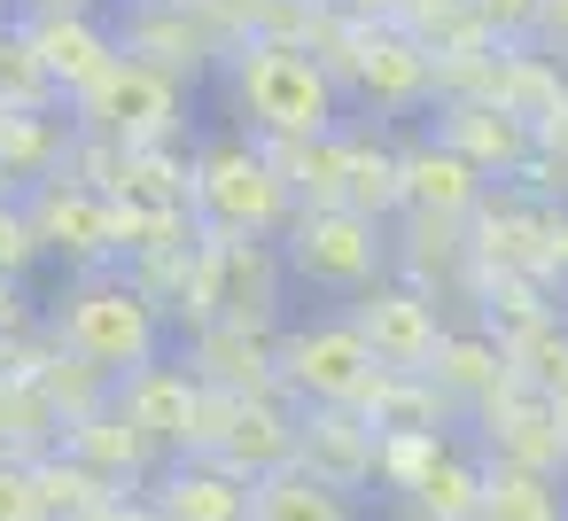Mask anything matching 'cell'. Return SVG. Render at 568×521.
Returning <instances> with one entry per match:
<instances>
[{
  "mask_svg": "<svg viewBox=\"0 0 568 521\" xmlns=\"http://www.w3.org/2000/svg\"><path fill=\"white\" fill-rule=\"evenodd\" d=\"M211 86H219L226 125L250 141H327L351 125L343 79L296 40H242Z\"/></svg>",
  "mask_w": 568,
  "mask_h": 521,
  "instance_id": "1",
  "label": "cell"
},
{
  "mask_svg": "<svg viewBox=\"0 0 568 521\" xmlns=\"http://www.w3.org/2000/svg\"><path fill=\"white\" fill-rule=\"evenodd\" d=\"M48 335H55L71 358H87L94 374H110V381H125V374H141V366H156V358L180 350L172 319L149 304V288H141L125 265L55 280V296H48Z\"/></svg>",
  "mask_w": 568,
  "mask_h": 521,
  "instance_id": "2",
  "label": "cell"
},
{
  "mask_svg": "<svg viewBox=\"0 0 568 521\" xmlns=\"http://www.w3.org/2000/svg\"><path fill=\"white\" fill-rule=\"evenodd\" d=\"M296 218V195L288 180L273 172L265 141L219 125V133H195V226L203 234H257V242H281V226Z\"/></svg>",
  "mask_w": 568,
  "mask_h": 521,
  "instance_id": "3",
  "label": "cell"
},
{
  "mask_svg": "<svg viewBox=\"0 0 568 521\" xmlns=\"http://www.w3.org/2000/svg\"><path fill=\"white\" fill-rule=\"evenodd\" d=\"M281 257H288V280L312 288V296H366L374 280L397 273V242L382 218L351 211V203H296V218L281 226Z\"/></svg>",
  "mask_w": 568,
  "mask_h": 521,
  "instance_id": "4",
  "label": "cell"
},
{
  "mask_svg": "<svg viewBox=\"0 0 568 521\" xmlns=\"http://www.w3.org/2000/svg\"><path fill=\"white\" fill-rule=\"evenodd\" d=\"M389 366L374 358V343L358 335V319L335 304V311H296L281 327V389L296 405H343V412H366L382 397Z\"/></svg>",
  "mask_w": 568,
  "mask_h": 521,
  "instance_id": "5",
  "label": "cell"
},
{
  "mask_svg": "<svg viewBox=\"0 0 568 521\" xmlns=\"http://www.w3.org/2000/svg\"><path fill=\"white\" fill-rule=\"evenodd\" d=\"M110 32H118V55L180 86H211L226 55L242 48L234 24L219 17V0H110Z\"/></svg>",
  "mask_w": 568,
  "mask_h": 521,
  "instance_id": "6",
  "label": "cell"
},
{
  "mask_svg": "<svg viewBox=\"0 0 568 521\" xmlns=\"http://www.w3.org/2000/svg\"><path fill=\"white\" fill-rule=\"evenodd\" d=\"M187 94L195 86H180V79L149 71V63H133V55H118L110 79L71 102V118H79V133H102L118 149H164V141H195L187 133Z\"/></svg>",
  "mask_w": 568,
  "mask_h": 521,
  "instance_id": "7",
  "label": "cell"
},
{
  "mask_svg": "<svg viewBox=\"0 0 568 521\" xmlns=\"http://www.w3.org/2000/svg\"><path fill=\"white\" fill-rule=\"evenodd\" d=\"M343 94H351V118H374V125L428 118L436 110V55L397 24H358V48L343 63Z\"/></svg>",
  "mask_w": 568,
  "mask_h": 521,
  "instance_id": "8",
  "label": "cell"
},
{
  "mask_svg": "<svg viewBox=\"0 0 568 521\" xmlns=\"http://www.w3.org/2000/svg\"><path fill=\"white\" fill-rule=\"evenodd\" d=\"M351 319H358V335L374 343V358L389 366V374H428V358H436V343L452 335V304L444 296H428L420 280H405V273H389V280H374L366 296H351L343 304Z\"/></svg>",
  "mask_w": 568,
  "mask_h": 521,
  "instance_id": "9",
  "label": "cell"
},
{
  "mask_svg": "<svg viewBox=\"0 0 568 521\" xmlns=\"http://www.w3.org/2000/svg\"><path fill=\"white\" fill-rule=\"evenodd\" d=\"M24 211H32V234H40L48 265H63V280L118 265V203L110 195H94V187H79V180L55 172V180H40L24 195Z\"/></svg>",
  "mask_w": 568,
  "mask_h": 521,
  "instance_id": "10",
  "label": "cell"
},
{
  "mask_svg": "<svg viewBox=\"0 0 568 521\" xmlns=\"http://www.w3.org/2000/svg\"><path fill=\"white\" fill-rule=\"evenodd\" d=\"M211 249V288H219V319L234 327H257V335H281L296 311V280H288V257L281 242H257V234H203Z\"/></svg>",
  "mask_w": 568,
  "mask_h": 521,
  "instance_id": "11",
  "label": "cell"
},
{
  "mask_svg": "<svg viewBox=\"0 0 568 521\" xmlns=\"http://www.w3.org/2000/svg\"><path fill=\"white\" fill-rule=\"evenodd\" d=\"M467 443L498 467H537V474H568V412L521 381H506L498 397H483L467 412Z\"/></svg>",
  "mask_w": 568,
  "mask_h": 521,
  "instance_id": "12",
  "label": "cell"
},
{
  "mask_svg": "<svg viewBox=\"0 0 568 521\" xmlns=\"http://www.w3.org/2000/svg\"><path fill=\"white\" fill-rule=\"evenodd\" d=\"M420 125H428L444 149H459L490 187H514V180L529 172V156H537V125H521V118L498 110V102H436Z\"/></svg>",
  "mask_w": 568,
  "mask_h": 521,
  "instance_id": "13",
  "label": "cell"
},
{
  "mask_svg": "<svg viewBox=\"0 0 568 521\" xmlns=\"http://www.w3.org/2000/svg\"><path fill=\"white\" fill-rule=\"evenodd\" d=\"M552 226H560V203H537L529 187H490V203L475 211V265L490 273H521V280H545V257H552Z\"/></svg>",
  "mask_w": 568,
  "mask_h": 521,
  "instance_id": "14",
  "label": "cell"
},
{
  "mask_svg": "<svg viewBox=\"0 0 568 521\" xmlns=\"http://www.w3.org/2000/svg\"><path fill=\"white\" fill-rule=\"evenodd\" d=\"M296 467H312L320 482H335L351 498H374L382 490V428L366 412H343V405H304Z\"/></svg>",
  "mask_w": 568,
  "mask_h": 521,
  "instance_id": "15",
  "label": "cell"
},
{
  "mask_svg": "<svg viewBox=\"0 0 568 521\" xmlns=\"http://www.w3.org/2000/svg\"><path fill=\"white\" fill-rule=\"evenodd\" d=\"M180 358L203 389H226V397L281 389V335H257V327H234V319H211V327L180 335Z\"/></svg>",
  "mask_w": 568,
  "mask_h": 521,
  "instance_id": "16",
  "label": "cell"
},
{
  "mask_svg": "<svg viewBox=\"0 0 568 521\" xmlns=\"http://www.w3.org/2000/svg\"><path fill=\"white\" fill-rule=\"evenodd\" d=\"M149 505H156L164 521H250L257 482H250V474H234V467H226V459H211V451H180V459H164V467H156Z\"/></svg>",
  "mask_w": 568,
  "mask_h": 521,
  "instance_id": "17",
  "label": "cell"
},
{
  "mask_svg": "<svg viewBox=\"0 0 568 521\" xmlns=\"http://www.w3.org/2000/svg\"><path fill=\"white\" fill-rule=\"evenodd\" d=\"M24 32H32V55H40L55 102L94 94V86L110 79V63H118V32H110V17H24Z\"/></svg>",
  "mask_w": 568,
  "mask_h": 521,
  "instance_id": "18",
  "label": "cell"
},
{
  "mask_svg": "<svg viewBox=\"0 0 568 521\" xmlns=\"http://www.w3.org/2000/svg\"><path fill=\"white\" fill-rule=\"evenodd\" d=\"M118 412H125L133 428H149V436L164 443V459H180V451L195 443L203 381H195V374H187V358L172 350V358H156V366H141V374H125V381H118Z\"/></svg>",
  "mask_w": 568,
  "mask_h": 521,
  "instance_id": "19",
  "label": "cell"
},
{
  "mask_svg": "<svg viewBox=\"0 0 568 521\" xmlns=\"http://www.w3.org/2000/svg\"><path fill=\"white\" fill-rule=\"evenodd\" d=\"M483 203H490V180H483L459 149H444L428 125H413V133H405V211H428V218H459V226H475Z\"/></svg>",
  "mask_w": 568,
  "mask_h": 521,
  "instance_id": "20",
  "label": "cell"
},
{
  "mask_svg": "<svg viewBox=\"0 0 568 521\" xmlns=\"http://www.w3.org/2000/svg\"><path fill=\"white\" fill-rule=\"evenodd\" d=\"M343 203L382 218V226L405 218V133H389L374 118L343 125Z\"/></svg>",
  "mask_w": 568,
  "mask_h": 521,
  "instance_id": "21",
  "label": "cell"
},
{
  "mask_svg": "<svg viewBox=\"0 0 568 521\" xmlns=\"http://www.w3.org/2000/svg\"><path fill=\"white\" fill-rule=\"evenodd\" d=\"M296 443H304V405L288 389H265V397H242L234 405V428H226V443L211 459H226L234 474L265 482V474L296 467Z\"/></svg>",
  "mask_w": 568,
  "mask_h": 521,
  "instance_id": "22",
  "label": "cell"
},
{
  "mask_svg": "<svg viewBox=\"0 0 568 521\" xmlns=\"http://www.w3.org/2000/svg\"><path fill=\"white\" fill-rule=\"evenodd\" d=\"M389 242H397V273H405V280H420L428 296H444V304L459 311V296H467V273H475V234H467L459 218L405 211V218L389 226Z\"/></svg>",
  "mask_w": 568,
  "mask_h": 521,
  "instance_id": "23",
  "label": "cell"
},
{
  "mask_svg": "<svg viewBox=\"0 0 568 521\" xmlns=\"http://www.w3.org/2000/svg\"><path fill=\"white\" fill-rule=\"evenodd\" d=\"M428 381L444 389V405L467 420L483 397H498L506 381H514V358H506V335L498 327H483V319H452V335L436 343V358H428Z\"/></svg>",
  "mask_w": 568,
  "mask_h": 521,
  "instance_id": "24",
  "label": "cell"
},
{
  "mask_svg": "<svg viewBox=\"0 0 568 521\" xmlns=\"http://www.w3.org/2000/svg\"><path fill=\"white\" fill-rule=\"evenodd\" d=\"M71 141H79L71 102H48V110H0V187H9V195H32L40 180L63 172Z\"/></svg>",
  "mask_w": 568,
  "mask_h": 521,
  "instance_id": "25",
  "label": "cell"
},
{
  "mask_svg": "<svg viewBox=\"0 0 568 521\" xmlns=\"http://www.w3.org/2000/svg\"><path fill=\"white\" fill-rule=\"evenodd\" d=\"M63 451L71 459H87L102 482H118V490H149L156 482V467H164V443L149 436V428H133L125 412H118V397L94 412V420H79V428H63Z\"/></svg>",
  "mask_w": 568,
  "mask_h": 521,
  "instance_id": "26",
  "label": "cell"
},
{
  "mask_svg": "<svg viewBox=\"0 0 568 521\" xmlns=\"http://www.w3.org/2000/svg\"><path fill=\"white\" fill-rule=\"evenodd\" d=\"M498 110H514L521 125H552L568 110V71L545 48H498Z\"/></svg>",
  "mask_w": 568,
  "mask_h": 521,
  "instance_id": "27",
  "label": "cell"
},
{
  "mask_svg": "<svg viewBox=\"0 0 568 521\" xmlns=\"http://www.w3.org/2000/svg\"><path fill=\"white\" fill-rule=\"evenodd\" d=\"M250 521H366V498H351V490L320 482L312 467H281V474H265V482H257Z\"/></svg>",
  "mask_w": 568,
  "mask_h": 521,
  "instance_id": "28",
  "label": "cell"
},
{
  "mask_svg": "<svg viewBox=\"0 0 568 521\" xmlns=\"http://www.w3.org/2000/svg\"><path fill=\"white\" fill-rule=\"evenodd\" d=\"M118 203H141V211H195V141L125 149V187H118Z\"/></svg>",
  "mask_w": 568,
  "mask_h": 521,
  "instance_id": "29",
  "label": "cell"
},
{
  "mask_svg": "<svg viewBox=\"0 0 568 521\" xmlns=\"http://www.w3.org/2000/svg\"><path fill=\"white\" fill-rule=\"evenodd\" d=\"M483 482H490V459L459 436L444 451V467L405 498V513H420V521H483Z\"/></svg>",
  "mask_w": 568,
  "mask_h": 521,
  "instance_id": "30",
  "label": "cell"
},
{
  "mask_svg": "<svg viewBox=\"0 0 568 521\" xmlns=\"http://www.w3.org/2000/svg\"><path fill=\"white\" fill-rule=\"evenodd\" d=\"M32 490H40V513L48 521H94L110 498H125L118 482H102L87 459H71L63 443L48 451V459H32Z\"/></svg>",
  "mask_w": 568,
  "mask_h": 521,
  "instance_id": "31",
  "label": "cell"
},
{
  "mask_svg": "<svg viewBox=\"0 0 568 521\" xmlns=\"http://www.w3.org/2000/svg\"><path fill=\"white\" fill-rule=\"evenodd\" d=\"M483 521H568V474H537V467H498L490 459Z\"/></svg>",
  "mask_w": 568,
  "mask_h": 521,
  "instance_id": "32",
  "label": "cell"
},
{
  "mask_svg": "<svg viewBox=\"0 0 568 521\" xmlns=\"http://www.w3.org/2000/svg\"><path fill=\"white\" fill-rule=\"evenodd\" d=\"M55 443H63V420L40 397V381L0 374V459H48Z\"/></svg>",
  "mask_w": 568,
  "mask_h": 521,
  "instance_id": "33",
  "label": "cell"
},
{
  "mask_svg": "<svg viewBox=\"0 0 568 521\" xmlns=\"http://www.w3.org/2000/svg\"><path fill=\"white\" fill-rule=\"evenodd\" d=\"M506 358H514V381L521 389H537V397H552L568 412V319L560 311H545L521 335H506Z\"/></svg>",
  "mask_w": 568,
  "mask_h": 521,
  "instance_id": "34",
  "label": "cell"
},
{
  "mask_svg": "<svg viewBox=\"0 0 568 521\" xmlns=\"http://www.w3.org/2000/svg\"><path fill=\"white\" fill-rule=\"evenodd\" d=\"M273 172L288 180L296 203H343V133L327 141H265Z\"/></svg>",
  "mask_w": 568,
  "mask_h": 521,
  "instance_id": "35",
  "label": "cell"
},
{
  "mask_svg": "<svg viewBox=\"0 0 568 521\" xmlns=\"http://www.w3.org/2000/svg\"><path fill=\"white\" fill-rule=\"evenodd\" d=\"M32 381H40V397L55 405V420H63V428L94 420V412H102V405L118 397V381H110V374H94L87 358H71L63 343H55V350L40 358V374H32Z\"/></svg>",
  "mask_w": 568,
  "mask_h": 521,
  "instance_id": "36",
  "label": "cell"
},
{
  "mask_svg": "<svg viewBox=\"0 0 568 521\" xmlns=\"http://www.w3.org/2000/svg\"><path fill=\"white\" fill-rule=\"evenodd\" d=\"M389 24L413 32L436 63H444V55H467V48H490L483 24H475V0H397V17H389Z\"/></svg>",
  "mask_w": 568,
  "mask_h": 521,
  "instance_id": "37",
  "label": "cell"
},
{
  "mask_svg": "<svg viewBox=\"0 0 568 521\" xmlns=\"http://www.w3.org/2000/svg\"><path fill=\"white\" fill-rule=\"evenodd\" d=\"M459 436H467V428H389V436H382V490L405 505V498L444 467V451H452Z\"/></svg>",
  "mask_w": 568,
  "mask_h": 521,
  "instance_id": "38",
  "label": "cell"
},
{
  "mask_svg": "<svg viewBox=\"0 0 568 521\" xmlns=\"http://www.w3.org/2000/svg\"><path fill=\"white\" fill-rule=\"evenodd\" d=\"M203 226L195 211H141V203H118V265H149V257H172V249H195Z\"/></svg>",
  "mask_w": 568,
  "mask_h": 521,
  "instance_id": "39",
  "label": "cell"
},
{
  "mask_svg": "<svg viewBox=\"0 0 568 521\" xmlns=\"http://www.w3.org/2000/svg\"><path fill=\"white\" fill-rule=\"evenodd\" d=\"M366 420L389 436V428H467L452 405H444V389L428 381V374H389L382 381V397L366 405Z\"/></svg>",
  "mask_w": 568,
  "mask_h": 521,
  "instance_id": "40",
  "label": "cell"
},
{
  "mask_svg": "<svg viewBox=\"0 0 568 521\" xmlns=\"http://www.w3.org/2000/svg\"><path fill=\"white\" fill-rule=\"evenodd\" d=\"M48 102H55V86L32 55L24 17H0V110H48Z\"/></svg>",
  "mask_w": 568,
  "mask_h": 521,
  "instance_id": "41",
  "label": "cell"
},
{
  "mask_svg": "<svg viewBox=\"0 0 568 521\" xmlns=\"http://www.w3.org/2000/svg\"><path fill=\"white\" fill-rule=\"evenodd\" d=\"M312 9L320 0H219V17L234 24V40H296L312 32Z\"/></svg>",
  "mask_w": 568,
  "mask_h": 521,
  "instance_id": "42",
  "label": "cell"
},
{
  "mask_svg": "<svg viewBox=\"0 0 568 521\" xmlns=\"http://www.w3.org/2000/svg\"><path fill=\"white\" fill-rule=\"evenodd\" d=\"M514 187H529L537 203H560V211H568V110H560L552 125H537V156H529V172H521Z\"/></svg>",
  "mask_w": 568,
  "mask_h": 521,
  "instance_id": "43",
  "label": "cell"
},
{
  "mask_svg": "<svg viewBox=\"0 0 568 521\" xmlns=\"http://www.w3.org/2000/svg\"><path fill=\"white\" fill-rule=\"evenodd\" d=\"M40 265H48V249H40V234H32L24 195H9V187H0V273H9V280H32Z\"/></svg>",
  "mask_w": 568,
  "mask_h": 521,
  "instance_id": "44",
  "label": "cell"
},
{
  "mask_svg": "<svg viewBox=\"0 0 568 521\" xmlns=\"http://www.w3.org/2000/svg\"><path fill=\"white\" fill-rule=\"evenodd\" d=\"M63 180H79V187H94V195L118 203V187H125V149L102 141V133H79L71 156H63Z\"/></svg>",
  "mask_w": 568,
  "mask_h": 521,
  "instance_id": "45",
  "label": "cell"
},
{
  "mask_svg": "<svg viewBox=\"0 0 568 521\" xmlns=\"http://www.w3.org/2000/svg\"><path fill=\"white\" fill-rule=\"evenodd\" d=\"M475 24L490 48H537L545 32V0H475Z\"/></svg>",
  "mask_w": 568,
  "mask_h": 521,
  "instance_id": "46",
  "label": "cell"
},
{
  "mask_svg": "<svg viewBox=\"0 0 568 521\" xmlns=\"http://www.w3.org/2000/svg\"><path fill=\"white\" fill-rule=\"evenodd\" d=\"M48 327V304L32 296V280H9L0 273V343H24V335H40Z\"/></svg>",
  "mask_w": 568,
  "mask_h": 521,
  "instance_id": "47",
  "label": "cell"
},
{
  "mask_svg": "<svg viewBox=\"0 0 568 521\" xmlns=\"http://www.w3.org/2000/svg\"><path fill=\"white\" fill-rule=\"evenodd\" d=\"M0 521H48L32 490V459H0Z\"/></svg>",
  "mask_w": 568,
  "mask_h": 521,
  "instance_id": "48",
  "label": "cell"
},
{
  "mask_svg": "<svg viewBox=\"0 0 568 521\" xmlns=\"http://www.w3.org/2000/svg\"><path fill=\"white\" fill-rule=\"evenodd\" d=\"M537 48L568 71V0H545V32H537Z\"/></svg>",
  "mask_w": 568,
  "mask_h": 521,
  "instance_id": "49",
  "label": "cell"
},
{
  "mask_svg": "<svg viewBox=\"0 0 568 521\" xmlns=\"http://www.w3.org/2000/svg\"><path fill=\"white\" fill-rule=\"evenodd\" d=\"M17 17H110V0H17Z\"/></svg>",
  "mask_w": 568,
  "mask_h": 521,
  "instance_id": "50",
  "label": "cell"
},
{
  "mask_svg": "<svg viewBox=\"0 0 568 521\" xmlns=\"http://www.w3.org/2000/svg\"><path fill=\"white\" fill-rule=\"evenodd\" d=\"M94 521H164V513L149 505V490H125V498H110V505H102Z\"/></svg>",
  "mask_w": 568,
  "mask_h": 521,
  "instance_id": "51",
  "label": "cell"
},
{
  "mask_svg": "<svg viewBox=\"0 0 568 521\" xmlns=\"http://www.w3.org/2000/svg\"><path fill=\"white\" fill-rule=\"evenodd\" d=\"M545 288H560V296H568V211H560V226H552V257H545Z\"/></svg>",
  "mask_w": 568,
  "mask_h": 521,
  "instance_id": "52",
  "label": "cell"
},
{
  "mask_svg": "<svg viewBox=\"0 0 568 521\" xmlns=\"http://www.w3.org/2000/svg\"><path fill=\"white\" fill-rule=\"evenodd\" d=\"M327 9H343V17H358V24H389L397 0H327Z\"/></svg>",
  "mask_w": 568,
  "mask_h": 521,
  "instance_id": "53",
  "label": "cell"
},
{
  "mask_svg": "<svg viewBox=\"0 0 568 521\" xmlns=\"http://www.w3.org/2000/svg\"><path fill=\"white\" fill-rule=\"evenodd\" d=\"M0 17H17V0H0Z\"/></svg>",
  "mask_w": 568,
  "mask_h": 521,
  "instance_id": "54",
  "label": "cell"
},
{
  "mask_svg": "<svg viewBox=\"0 0 568 521\" xmlns=\"http://www.w3.org/2000/svg\"><path fill=\"white\" fill-rule=\"evenodd\" d=\"M397 521H420V513H397Z\"/></svg>",
  "mask_w": 568,
  "mask_h": 521,
  "instance_id": "55",
  "label": "cell"
},
{
  "mask_svg": "<svg viewBox=\"0 0 568 521\" xmlns=\"http://www.w3.org/2000/svg\"><path fill=\"white\" fill-rule=\"evenodd\" d=\"M560 319H568V296H560Z\"/></svg>",
  "mask_w": 568,
  "mask_h": 521,
  "instance_id": "56",
  "label": "cell"
}]
</instances>
